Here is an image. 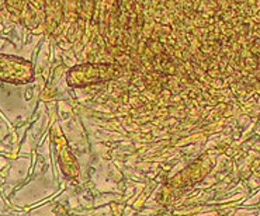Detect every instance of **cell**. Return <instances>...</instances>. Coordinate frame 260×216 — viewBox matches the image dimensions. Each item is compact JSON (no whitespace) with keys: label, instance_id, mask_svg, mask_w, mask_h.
<instances>
[{"label":"cell","instance_id":"cell-1","mask_svg":"<svg viewBox=\"0 0 260 216\" xmlns=\"http://www.w3.org/2000/svg\"><path fill=\"white\" fill-rule=\"evenodd\" d=\"M120 73L121 69L111 63H87L76 66L71 70L69 83L76 87H83L115 79Z\"/></svg>","mask_w":260,"mask_h":216}]
</instances>
